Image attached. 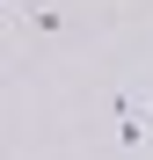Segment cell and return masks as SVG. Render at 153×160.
<instances>
[{"label":"cell","instance_id":"1","mask_svg":"<svg viewBox=\"0 0 153 160\" xmlns=\"http://www.w3.org/2000/svg\"><path fill=\"white\" fill-rule=\"evenodd\" d=\"M117 138H124V153H146V146H153V102H146L139 88L117 95Z\"/></svg>","mask_w":153,"mask_h":160},{"label":"cell","instance_id":"2","mask_svg":"<svg viewBox=\"0 0 153 160\" xmlns=\"http://www.w3.org/2000/svg\"><path fill=\"white\" fill-rule=\"evenodd\" d=\"M22 15H29L37 29H59V8H51V0H22Z\"/></svg>","mask_w":153,"mask_h":160}]
</instances>
